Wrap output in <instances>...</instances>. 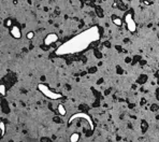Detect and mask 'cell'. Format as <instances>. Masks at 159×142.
Returning a JSON list of instances; mask_svg holds the SVG:
<instances>
[{"label": "cell", "mask_w": 159, "mask_h": 142, "mask_svg": "<svg viewBox=\"0 0 159 142\" xmlns=\"http://www.w3.org/2000/svg\"><path fill=\"white\" fill-rule=\"evenodd\" d=\"M99 39H100V30L97 26H93L61 44L56 50L55 53L59 56L81 53L86 51L91 44L97 42Z\"/></svg>", "instance_id": "6da1fadb"}, {"label": "cell", "mask_w": 159, "mask_h": 142, "mask_svg": "<svg viewBox=\"0 0 159 142\" xmlns=\"http://www.w3.org/2000/svg\"><path fill=\"white\" fill-rule=\"evenodd\" d=\"M38 89L45 97H48V98L52 99V100H58V99H61L64 97L61 94L53 92L48 85H45V84H39V85H38Z\"/></svg>", "instance_id": "7a4b0ae2"}, {"label": "cell", "mask_w": 159, "mask_h": 142, "mask_svg": "<svg viewBox=\"0 0 159 142\" xmlns=\"http://www.w3.org/2000/svg\"><path fill=\"white\" fill-rule=\"evenodd\" d=\"M84 119V121H86L88 123V125H89V128H90V130L93 131L94 129H95V123H94V121L91 119V117L88 115L87 113H84V112H79V113H75V114H73V115L71 116L70 118H69V122H68V125H71L72 124V122L73 121H75V119Z\"/></svg>", "instance_id": "3957f363"}, {"label": "cell", "mask_w": 159, "mask_h": 142, "mask_svg": "<svg viewBox=\"0 0 159 142\" xmlns=\"http://www.w3.org/2000/svg\"><path fill=\"white\" fill-rule=\"evenodd\" d=\"M124 21H125L126 23V26H127V29L129 32H131V33H135L136 31V23L135 22V19H133V15L131 12H127V13L125 14V17H124Z\"/></svg>", "instance_id": "277c9868"}, {"label": "cell", "mask_w": 159, "mask_h": 142, "mask_svg": "<svg viewBox=\"0 0 159 142\" xmlns=\"http://www.w3.org/2000/svg\"><path fill=\"white\" fill-rule=\"evenodd\" d=\"M58 41V36L56 33H48V36L44 38V44L46 46H49L52 44H54L55 42Z\"/></svg>", "instance_id": "5b68a950"}, {"label": "cell", "mask_w": 159, "mask_h": 142, "mask_svg": "<svg viewBox=\"0 0 159 142\" xmlns=\"http://www.w3.org/2000/svg\"><path fill=\"white\" fill-rule=\"evenodd\" d=\"M10 33H11V36L13 37L14 39H21V37H22L21 29L17 26H12L11 29H10Z\"/></svg>", "instance_id": "8992f818"}, {"label": "cell", "mask_w": 159, "mask_h": 142, "mask_svg": "<svg viewBox=\"0 0 159 142\" xmlns=\"http://www.w3.org/2000/svg\"><path fill=\"white\" fill-rule=\"evenodd\" d=\"M112 22H113V24L116 25L117 27H120L121 25H123V19L119 18V17H117V16H115V15L112 16Z\"/></svg>", "instance_id": "52a82bcc"}, {"label": "cell", "mask_w": 159, "mask_h": 142, "mask_svg": "<svg viewBox=\"0 0 159 142\" xmlns=\"http://www.w3.org/2000/svg\"><path fill=\"white\" fill-rule=\"evenodd\" d=\"M6 130H7V128H6V124H4V122L0 121V139L6 134Z\"/></svg>", "instance_id": "ba28073f"}, {"label": "cell", "mask_w": 159, "mask_h": 142, "mask_svg": "<svg viewBox=\"0 0 159 142\" xmlns=\"http://www.w3.org/2000/svg\"><path fill=\"white\" fill-rule=\"evenodd\" d=\"M57 110H58V113L60 114V115H66L67 111H66V108H64V104H58V108H57Z\"/></svg>", "instance_id": "9c48e42d"}, {"label": "cell", "mask_w": 159, "mask_h": 142, "mask_svg": "<svg viewBox=\"0 0 159 142\" xmlns=\"http://www.w3.org/2000/svg\"><path fill=\"white\" fill-rule=\"evenodd\" d=\"M80 140V134L79 133H73L70 136V141L71 142H78Z\"/></svg>", "instance_id": "30bf717a"}, {"label": "cell", "mask_w": 159, "mask_h": 142, "mask_svg": "<svg viewBox=\"0 0 159 142\" xmlns=\"http://www.w3.org/2000/svg\"><path fill=\"white\" fill-rule=\"evenodd\" d=\"M6 94H7V87H6V85L1 84V85H0V95L6 96Z\"/></svg>", "instance_id": "8fae6325"}, {"label": "cell", "mask_w": 159, "mask_h": 142, "mask_svg": "<svg viewBox=\"0 0 159 142\" xmlns=\"http://www.w3.org/2000/svg\"><path fill=\"white\" fill-rule=\"evenodd\" d=\"M26 37H27V39L31 40V39L34 37V32H33V31H29L28 33H27V36H26Z\"/></svg>", "instance_id": "7c38bea8"}, {"label": "cell", "mask_w": 159, "mask_h": 142, "mask_svg": "<svg viewBox=\"0 0 159 142\" xmlns=\"http://www.w3.org/2000/svg\"><path fill=\"white\" fill-rule=\"evenodd\" d=\"M141 127L143 128V133L144 131H146V129H147V124H146V122L142 121V123H141Z\"/></svg>", "instance_id": "4fadbf2b"}, {"label": "cell", "mask_w": 159, "mask_h": 142, "mask_svg": "<svg viewBox=\"0 0 159 142\" xmlns=\"http://www.w3.org/2000/svg\"><path fill=\"white\" fill-rule=\"evenodd\" d=\"M158 109H159V106H157V104H153V106L151 107V111H153V112L157 111Z\"/></svg>", "instance_id": "5bb4252c"}, {"label": "cell", "mask_w": 159, "mask_h": 142, "mask_svg": "<svg viewBox=\"0 0 159 142\" xmlns=\"http://www.w3.org/2000/svg\"><path fill=\"white\" fill-rule=\"evenodd\" d=\"M6 26L7 27H12V19L11 18H8L6 21Z\"/></svg>", "instance_id": "9a60e30c"}, {"label": "cell", "mask_w": 159, "mask_h": 142, "mask_svg": "<svg viewBox=\"0 0 159 142\" xmlns=\"http://www.w3.org/2000/svg\"><path fill=\"white\" fill-rule=\"evenodd\" d=\"M97 13H98V15L100 17H103V14H102V11H101V10H97Z\"/></svg>", "instance_id": "2e32d148"}, {"label": "cell", "mask_w": 159, "mask_h": 142, "mask_svg": "<svg viewBox=\"0 0 159 142\" xmlns=\"http://www.w3.org/2000/svg\"><path fill=\"white\" fill-rule=\"evenodd\" d=\"M151 2L148 1V0H144V4H146V6H148V4H150Z\"/></svg>", "instance_id": "e0dca14e"}, {"label": "cell", "mask_w": 159, "mask_h": 142, "mask_svg": "<svg viewBox=\"0 0 159 142\" xmlns=\"http://www.w3.org/2000/svg\"><path fill=\"white\" fill-rule=\"evenodd\" d=\"M112 7H113L114 9H116V8H117V3H116V2H114V3L112 4Z\"/></svg>", "instance_id": "ac0fdd59"}, {"label": "cell", "mask_w": 159, "mask_h": 142, "mask_svg": "<svg viewBox=\"0 0 159 142\" xmlns=\"http://www.w3.org/2000/svg\"><path fill=\"white\" fill-rule=\"evenodd\" d=\"M146 103V100L145 99H142V100H141V104H145Z\"/></svg>", "instance_id": "d6986e66"}, {"label": "cell", "mask_w": 159, "mask_h": 142, "mask_svg": "<svg viewBox=\"0 0 159 142\" xmlns=\"http://www.w3.org/2000/svg\"><path fill=\"white\" fill-rule=\"evenodd\" d=\"M126 61H127V63H130V58H129V57L128 58H126Z\"/></svg>", "instance_id": "ffe728a7"}, {"label": "cell", "mask_w": 159, "mask_h": 142, "mask_svg": "<svg viewBox=\"0 0 159 142\" xmlns=\"http://www.w3.org/2000/svg\"><path fill=\"white\" fill-rule=\"evenodd\" d=\"M157 75H158V76H159V70H158V71H157Z\"/></svg>", "instance_id": "44dd1931"}, {"label": "cell", "mask_w": 159, "mask_h": 142, "mask_svg": "<svg viewBox=\"0 0 159 142\" xmlns=\"http://www.w3.org/2000/svg\"><path fill=\"white\" fill-rule=\"evenodd\" d=\"M86 1H90V0H86Z\"/></svg>", "instance_id": "7402d4cb"}]
</instances>
